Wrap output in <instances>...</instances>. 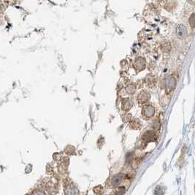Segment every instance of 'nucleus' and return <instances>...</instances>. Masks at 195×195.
Wrapping results in <instances>:
<instances>
[{"label":"nucleus","mask_w":195,"mask_h":195,"mask_svg":"<svg viewBox=\"0 0 195 195\" xmlns=\"http://www.w3.org/2000/svg\"><path fill=\"white\" fill-rule=\"evenodd\" d=\"M162 84L163 87L165 89L167 93H170L175 88V86H176V79L173 77H172V76H170V77H166L163 80Z\"/></svg>","instance_id":"1"},{"label":"nucleus","mask_w":195,"mask_h":195,"mask_svg":"<svg viewBox=\"0 0 195 195\" xmlns=\"http://www.w3.org/2000/svg\"><path fill=\"white\" fill-rule=\"evenodd\" d=\"M154 113H155L154 107L150 105L145 106L144 107H143V110H142V115H143V117L146 119L153 117Z\"/></svg>","instance_id":"2"},{"label":"nucleus","mask_w":195,"mask_h":195,"mask_svg":"<svg viewBox=\"0 0 195 195\" xmlns=\"http://www.w3.org/2000/svg\"><path fill=\"white\" fill-rule=\"evenodd\" d=\"M145 65H146V62L143 57L137 58L134 63V68L137 71H141V70H144Z\"/></svg>","instance_id":"3"},{"label":"nucleus","mask_w":195,"mask_h":195,"mask_svg":"<svg viewBox=\"0 0 195 195\" xmlns=\"http://www.w3.org/2000/svg\"><path fill=\"white\" fill-rule=\"evenodd\" d=\"M150 98V94L148 93L145 90H143V91H141L140 93H139V95H137V101L138 103L140 104H145V103L148 102V101L149 100Z\"/></svg>","instance_id":"4"},{"label":"nucleus","mask_w":195,"mask_h":195,"mask_svg":"<svg viewBox=\"0 0 195 195\" xmlns=\"http://www.w3.org/2000/svg\"><path fill=\"white\" fill-rule=\"evenodd\" d=\"M175 33H176L177 37L178 38H185L187 36V29L185 26L182 25V24H179L176 27Z\"/></svg>","instance_id":"5"},{"label":"nucleus","mask_w":195,"mask_h":195,"mask_svg":"<svg viewBox=\"0 0 195 195\" xmlns=\"http://www.w3.org/2000/svg\"><path fill=\"white\" fill-rule=\"evenodd\" d=\"M157 135H156L154 132H148L145 133V134L143 136V139L146 142H149L151 141H155Z\"/></svg>","instance_id":"6"},{"label":"nucleus","mask_w":195,"mask_h":195,"mask_svg":"<svg viewBox=\"0 0 195 195\" xmlns=\"http://www.w3.org/2000/svg\"><path fill=\"white\" fill-rule=\"evenodd\" d=\"M145 83L149 87H153L154 85H155L156 84V78L154 77V75L152 74H149V75H147V77H145Z\"/></svg>","instance_id":"7"},{"label":"nucleus","mask_w":195,"mask_h":195,"mask_svg":"<svg viewBox=\"0 0 195 195\" xmlns=\"http://www.w3.org/2000/svg\"><path fill=\"white\" fill-rule=\"evenodd\" d=\"M132 102L129 98L124 99L122 101V109L124 111H128L132 108Z\"/></svg>","instance_id":"8"},{"label":"nucleus","mask_w":195,"mask_h":195,"mask_svg":"<svg viewBox=\"0 0 195 195\" xmlns=\"http://www.w3.org/2000/svg\"><path fill=\"white\" fill-rule=\"evenodd\" d=\"M140 123L138 120H132L129 123V126L132 129H138L140 127Z\"/></svg>","instance_id":"9"},{"label":"nucleus","mask_w":195,"mask_h":195,"mask_svg":"<svg viewBox=\"0 0 195 195\" xmlns=\"http://www.w3.org/2000/svg\"><path fill=\"white\" fill-rule=\"evenodd\" d=\"M135 90H136L135 85L133 84H129L127 87V92L129 94H133L134 92H135Z\"/></svg>","instance_id":"10"},{"label":"nucleus","mask_w":195,"mask_h":195,"mask_svg":"<svg viewBox=\"0 0 195 195\" xmlns=\"http://www.w3.org/2000/svg\"><path fill=\"white\" fill-rule=\"evenodd\" d=\"M189 24H190L192 28L194 27V24H195V20H194V13H192L191 15L190 18H189Z\"/></svg>","instance_id":"11"}]
</instances>
